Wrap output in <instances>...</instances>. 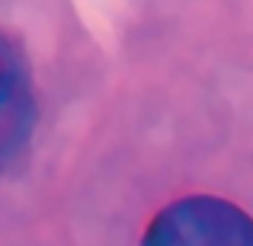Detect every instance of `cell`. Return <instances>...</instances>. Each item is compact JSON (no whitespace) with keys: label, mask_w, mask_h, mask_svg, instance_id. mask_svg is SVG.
I'll use <instances>...</instances> for the list:
<instances>
[{"label":"cell","mask_w":253,"mask_h":246,"mask_svg":"<svg viewBox=\"0 0 253 246\" xmlns=\"http://www.w3.org/2000/svg\"><path fill=\"white\" fill-rule=\"evenodd\" d=\"M36 115V86L26 55L6 32H0V170L23 154Z\"/></svg>","instance_id":"7a4b0ae2"},{"label":"cell","mask_w":253,"mask_h":246,"mask_svg":"<svg viewBox=\"0 0 253 246\" xmlns=\"http://www.w3.org/2000/svg\"><path fill=\"white\" fill-rule=\"evenodd\" d=\"M141 246H253V217L215 195H186L151 217Z\"/></svg>","instance_id":"6da1fadb"}]
</instances>
